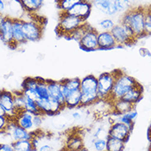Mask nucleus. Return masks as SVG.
<instances>
[{"label": "nucleus", "mask_w": 151, "mask_h": 151, "mask_svg": "<svg viewBox=\"0 0 151 151\" xmlns=\"http://www.w3.org/2000/svg\"><path fill=\"white\" fill-rule=\"evenodd\" d=\"M145 8L144 7L130 8L128 11L125 12L121 19V22L128 27L137 40L145 36Z\"/></svg>", "instance_id": "nucleus-1"}, {"label": "nucleus", "mask_w": 151, "mask_h": 151, "mask_svg": "<svg viewBox=\"0 0 151 151\" xmlns=\"http://www.w3.org/2000/svg\"><path fill=\"white\" fill-rule=\"evenodd\" d=\"M115 75L116 78L109 99L111 102L122 99L130 90L140 84L134 77L126 74L122 70H115Z\"/></svg>", "instance_id": "nucleus-2"}, {"label": "nucleus", "mask_w": 151, "mask_h": 151, "mask_svg": "<svg viewBox=\"0 0 151 151\" xmlns=\"http://www.w3.org/2000/svg\"><path fill=\"white\" fill-rule=\"evenodd\" d=\"M81 107H89L94 104L99 99L98 93L97 76L87 75L81 79Z\"/></svg>", "instance_id": "nucleus-3"}, {"label": "nucleus", "mask_w": 151, "mask_h": 151, "mask_svg": "<svg viewBox=\"0 0 151 151\" xmlns=\"http://www.w3.org/2000/svg\"><path fill=\"white\" fill-rule=\"evenodd\" d=\"M85 22L86 21L77 17L70 15L67 12H61L59 22L56 28L57 34L60 36L68 37V35Z\"/></svg>", "instance_id": "nucleus-4"}, {"label": "nucleus", "mask_w": 151, "mask_h": 151, "mask_svg": "<svg viewBox=\"0 0 151 151\" xmlns=\"http://www.w3.org/2000/svg\"><path fill=\"white\" fill-rule=\"evenodd\" d=\"M115 78H116L115 70H113L112 72H103L97 76L99 99L109 100Z\"/></svg>", "instance_id": "nucleus-5"}, {"label": "nucleus", "mask_w": 151, "mask_h": 151, "mask_svg": "<svg viewBox=\"0 0 151 151\" xmlns=\"http://www.w3.org/2000/svg\"><path fill=\"white\" fill-rule=\"evenodd\" d=\"M111 32L117 42V47L131 45L137 40L128 27L122 22L115 24Z\"/></svg>", "instance_id": "nucleus-6"}, {"label": "nucleus", "mask_w": 151, "mask_h": 151, "mask_svg": "<svg viewBox=\"0 0 151 151\" xmlns=\"http://www.w3.org/2000/svg\"><path fill=\"white\" fill-rule=\"evenodd\" d=\"M22 30L27 42H37L43 36L44 26L35 20L22 19Z\"/></svg>", "instance_id": "nucleus-7"}, {"label": "nucleus", "mask_w": 151, "mask_h": 151, "mask_svg": "<svg viewBox=\"0 0 151 151\" xmlns=\"http://www.w3.org/2000/svg\"><path fill=\"white\" fill-rule=\"evenodd\" d=\"M12 20L13 18L11 17L0 13V40L6 45L14 49L12 37Z\"/></svg>", "instance_id": "nucleus-8"}, {"label": "nucleus", "mask_w": 151, "mask_h": 151, "mask_svg": "<svg viewBox=\"0 0 151 151\" xmlns=\"http://www.w3.org/2000/svg\"><path fill=\"white\" fill-rule=\"evenodd\" d=\"M98 30L91 26L82 38L78 41L80 48L86 52L98 50Z\"/></svg>", "instance_id": "nucleus-9"}, {"label": "nucleus", "mask_w": 151, "mask_h": 151, "mask_svg": "<svg viewBox=\"0 0 151 151\" xmlns=\"http://www.w3.org/2000/svg\"><path fill=\"white\" fill-rule=\"evenodd\" d=\"M34 132H29L22 128L16 122L13 118H11L5 133L11 136L12 141H17L24 140H31L34 137Z\"/></svg>", "instance_id": "nucleus-10"}, {"label": "nucleus", "mask_w": 151, "mask_h": 151, "mask_svg": "<svg viewBox=\"0 0 151 151\" xmlns=\"http://www.w3.org/2000/svg\"><path fill=\"white\" fill-rule=\"evenodd\" d=\"M0 105L5 110L8 117L14 118L17 116V111L14 104V93L7 90L0 91Z\"/></svg>", "instance_id": "nucleus-11"}, {"label": "nucleus", "mask_w": 151, "mask_h": 151, "mask_svg": "<svg viewBox=\"0 0 151 151\" xmlns=\"http://www.w3.org/2000/svg\"><path fill=\"white\" fill-rule=\"evenodd\" d=\"M132 132V130L127 125L123 124L120 122H113L110 125L109 129V136L121 140L127 143L130 138Z\"/></svg>", "instance_id": "nucleus-12"}, {"label": "nucleus", "mask_w": 151, "mask_h": 151, "mask_svg": "<svg viewBox=\"0 0 151 151\" xmlns=\"http://www.w3.org/2000/svg\"><path fill=\"white\" fill-rule=\"evenodd\" d=\"M92 11V4L90 0H81L70 8L67 13L75 16L86 22Z\"/></svg>", "instance_id": "nucleus-13"}, {"label": "nucleus", "mask_w": 151, "mask_h": 151, "mask_svg": "<svg viewBox=\"0 0 151 151\" xmlns=\"http://www.w3.org/2000/svg\"><path fill=\"white\" fill-rule=\"evenodd\" d=\"M47 84L49 99L56 100L65 106V96L61 81L47 80Z\"/></svg>", "instance_id": "nucleus-14"}, {"label": "nucleus", "mask_w": 151, "mask_h": 151, "mask_svg": "<svg viewBox=\"0 0 151 151\" xmlns=\"http://www.w3.org/2000/svg\"><path fill=\"white\" fill-rule=\"evenodd\" d=\"M12 37H13V45L14 49L19 45L27 43L25 35L22 30V19L17 17H12Z\"/></svg>", "instance_id": "nucleus-15"}, {"label": "nucleus", "mask_w": 151, "mask_h": 151, "mask_svg": "<svg viewBox=\"0 0 151 151\" xmlns=\"http://www.w3.org/2000/svg\"><path fill=\"white\" fill-rule=\"evenodd\" d=\"M98 46L99 50H110L117 48V45L111 31H100L98 35Z\"/></svg>", "instance_id": "nucleus-16"}, {"label": "nucleus", "mask_w": 151, "mask_h": 151, "mask_svg": "<svg viewBox=\"0 0 151 151\" xmlns=\"http://www.w3.org/2000/svg\"><path fill=\"white\" fill-rule=\"evenodd\" d=\"M33 117H34L33 113L24 110L22 112L19 113L13 119L22 128L26 129L29 132H34L36 130L35 129L34 123H33Z\"/></svg>", "instance_id": "nucleus-17"}, {"label": "nucleus", "mask_w": 151, "mask_h": 151, "mask_svg": "<svg viewBox=\"0 0 151 151\" xmlns=\"http://www.w3.org/2000/svg\"><path fill=\"white\" fill-rule=\"evenodd\" d=\"M38 77H26L22 84V92L27 98L37 100V94L35 93V88L37 86Z\"/></svg>", "instance_id": "nucleus-18"}, {"label": "nucleus", "mask_w": 151, "mask_h": 151, "mask_svg": "<svg viewBox=\"0 0 151 151\" xmlns=\"http://www.w3.org/2000/svg\"><path fill=\"white\" fill-rule=\"evenodd\" d=\"M85 146L83 136L77 132H71L67 137L65 141L64 147L67 148L69 151H74L79 150Z\"/></svg>", "instance_id": "nucleus-19"}, {"label": "nucleus", "mask_w": 151, "mask_h": 151, "mask_svg": "<svg viewBox=\"0 0 151 151\" xmlns=\"http://www.w3.org/2000/svg\"><path fill=\"white\" fill-rule=\"evenodd\" d=\"M65 96V109H78L81 108V91H70L64 94Z\"/></svg>", "instance_id": "nucleus-20"}, {"label": "nucleus", "mask_w": 151, "mask_h": 151, "mask_svg": "<svg viewBox=\"0 0 151 151\" xmlns=\"http://www.w3.org/2000/svg\"><path fill=\"white\" fill-rule=\"evenodd\" d=\"M91 4L96 9L106 15L113 16L117 13L114 6V0H91Z\"/></svg>", "instance_id": "nucleus-21"}, {"label": "nucleus", "mask_w": 151, "mask_h": 151, "mask_svg": "<svg viewBox=\"0 0 151 151\" xmlns=\"http://www.w3.org/2000/svg\"><path fill=\"white\" fill-rule=\"evenodd\" d=\"M22 8L24 11H26L30 14H34L40 10L44 0H17Z\"/></svg>", "instance_id": "nucleus-22"}, {"label": "nucleus", "mask_w": 151, "mask_h": 151, "mask_svg": "<svg viewBox=\"0 0 151 151\" xmlns=\"http://www.w3.org/2000/svg\"><path fill=\"white\" fill-rule=\"evenodd\" d=\"M143 91V86L139 84L134 88H132V90H130L122 99L131 103L133 105H136V104H137L142 99Z\"/></svg>", "instance_id": "nucleus-23"}, {"label": "nucleus", "mask_w": 151, "mask_h": 151, "mask_svg": "<svg viewBox=\"0 0 151 151\" xmlns=\"http://www.w3.org/2000/svg\"><path fill=\"white\" fill-rule=\"evenodd\" d=\"M112 107H113V112L117 114H124L127 113L130 110L135 108V105H133L131 103L126 101L122 99H117L112 102Z\"/></svg>", "instance_id": "nucleus-24"}, {"label": "nucleus", "mask_w": 151, "mask_h": 151, "mask_svg": "<svg viewBox=\"0 0 151 151\" xmlns=\"http://www.w3.org/2000/svg\"><path fill=\"white\" fill-rule=\"evenodd\" d=\"M63 86V94H67L70 91L80 90L81 87V79L78 77L74 78H66L61 81Z\"/></svg>", "instance_id": "nucleus-25"}, {"label": "nucleus", "mask_w": 151, "mask_h": 151, "mask_svg": "<svg viewBox=\"0 0 151 151\" xmlns=\"http://www.w3.org/2000/svg\"><path fill=\"white\" fill-rule=\"evenodd\" d=\"M35 93L37 94L38 99L49 98L47 80L41 78V77H38L37 86L35 88Z\"/></svg>", "instance_id": "nucleus-26"}, {"label": "nucleus", "mask_w": 151, "mask_h": 151, "mask_svg": "<svg viewBox=\"0 0 151 151\" xmlns=\"http://www.w3.org/2000/svg\"><path fill=\"white\" fill-rule=\"evenodd\" d=\"M126 143L124 141L113 137L109 136L107 138V149L106 151H123Z\"/></svg>", "instance_id": "nucleus-27"}, {"label": "nucleus", "mask_w": 151, "mask_h": 151, "mask_svg": "<svg viewBox=\"0 0 151 151\" xmlns=\"http://www.w3.org/2000/svg\"><path fill=\"white\" fill-rule=\"evenodd\" d=\"M38 109L40 113L45 116H51V99H38L36 100Z\"/></svg>", "instance_id": "nucleus-28"}, {"label": "nucleus", "mask_w": 151, "mask_h": 151, "mask_svg": "<svg viewBox=\"0 0 151 151\" xmlns=\"http://www.w3.org/2000/svg\"><path fill=\"white\" fill-rule=\"evenodd\" d=\"M90 27H91V25L86 22L81 26H80L78 28H76L75 30H73L71 34L68 35L67 38L69 40H76L78 42L82 38L85 33L86 32V30L90 28Z\"/></svg>", "instance_id": "nucleus-29"}, {"label": "nucleus", "mask_w": 151, "mask_h": 151, "mask_svg": "<svg viewBox=\"0 0 151 151\" xmlns=\"http://www.w3.org/2000/svg\"><path fill=\"white\" fill-rule=\"evenodd\" d=\"M12 145L14 151H35L31 140H24L12 141Z\"/></svg>", "instance_id": "nucleus-30"}, {"label": "nucleus", "mask_w": 151, "mask_h": 151, "mask_svg": "<svg viewBox=\"0 0 151 151\" xmlns=\"http://www.w3.org/2000/svg\"><path fill=\"white\" fill-rule=\"evenodd\" d=\"M14 93V104L17 111V115L25 110V95L22 91H15Z\"/></svg>", "instance_id": "nucleus-31"}, {"label": "nucleus", "mask_w": 151, "mask_h": 151, "mask_svg": "<svg viewBox=\"0 0 151 151\" xmlns=\"http://www.w3.org/2000/svg\"><path fill=\"white\" fill-rule=\"evenodd\" d=\"M87 149L90 151H106L107 139H94L91 137V145Z\"/></svg>", "instance_id": "nucleus-32"}, {"label": "nucleus", "mask_w": 151, "mask_h": 151, "mask_svg": "<svg viewBox=\"0 0 151 151\" xmlns=\"http://www.w3.org/2000/svg\"><path fill=\"white\" fill-rule=\"evenodd\" d=\"M79 1L81 0H56L57 7L61 12H67Z\"/></svg>", "instance_id": "nucleus-33"}, {"label": "nucleus", "mask_w": 151, "mask_h": 151, "mask_svg": "<svg viewBox=\"0 0 151 151\" xmlns=\"http://www.w3.org/2000/svg\"><path fill=\"white\" fill-rule=\"evenodd\" d=\"M109 127L106 128L104 126H99L96 127L92 133V138L94 139H107L109 137Z\"/></svg>", "instance_id": "nucleus-34"}, {"label": "nucleus", "mask_w": 151, "mask_h": 151, "mask_svg": "<svg viewBox=\"0 0 151 151\" xmlns=\"http://www.w3.org/2000/svg\"><path fill=\"white\" fill-rule=\"evenodd\" d=\"M145 35L151 36V6L145 8Z\"/></svg>", "instance_id": "nucleus-35"}, {"label": "nucleus", "mask_w": 151, "mask_h": 151, "mask_svg": "<svg viewBox=\"0 0 151 151\" xmlns=\"http://www.w3.org/2000/svg\"><path fill=\"white\" fill-rule=\"evenodd\" d=\"M114 6L117 13L122 12H126L130 9L131 2L130 0H114Z\"/></svg>", "instance_id": "nucleus-36"}, {"label": "nucleus", "mask_w": 151, "mask_h": 151, "mask_svg": "<svg viewBox=\"0 0 151 151\" xmlns=\"http://www.w3.org/2000/svg\"><path fill=\"white\" fill-rule=\"evenodd\" d=\"M25 111H27L33 114L40 113L37 104H36V101L25 96Z\"/></svg>", "instance_id": "nucleus-37"}, {"label": "nucleus", "mask_w": 151, "mask_h": 151, "mask_svg": "<svg viewBox=\"0 0 151 151\" xmlns=\"http://www.w3.org/2000/svg\"><path fill=\"white\" fill-rule=\"evenodd\" d=\"M98 25L102 31H111L115 26V23L111 18H104L99 22Z\"/></svg>", "instance_id": "nucleus-38"}, {"label": "nucleus", "mask_w": 151, "mask_h": 151, "mask_svg": "<svg viewBox=\"0 0 151 151\" xmlns=\"http://www.w3.org/2000/svg\"><path fill=\"white\" fill-rule=\"evenodd\" d=\"M11 117H9L8 116H0V134L6 132Z\"/></svg>", "instance_id": "nucleus-39"}, {"label": "nucleus", "mask_w": 151, "mask_h": 151, "mask_svg": "<svg viewBox=\"0 0 151 151\" xmlns=\"http://www.w3.org/2000/svg\"><path fill=\"white\" fill-rule=\"evenodd\" d=\"M43 120H44V115H42L41 113H36L34 114L33 117V123H34L35 129L37 131L40 130L43 124Z\"/></svg>", "instance_id": "nucleus-40"}, {"label": "nucleus", "mask_w": 151, "mask_h": 151, "mask_svg": "<svg viewBox=\"0 0 151 151\" xmlns=\"http://www.w3.org/2000/svg\"><path fill=\"white\" fill-rule=\"evenodd\" d=\"M0 151H14L12 143H0Z\"/></svg>", "instance_id": "nucleus-41"}, {"label": "nucleus", "mask_w": 151, "mask_h": 151, "mask_svg": "<svg viewBox=\"0 0 151 151\" xmlns=\"http://www.w3.org/2000/svg\"><path fill=\"white\" fill-rule=\"evenodd\" d=\"M35 151H53V147L49 144H43Z\"/></svg>", "instance_id": "nucleus-42"}, {"label": "nucleus", "mask_w": 151, "mask_h": 151, "mask_svg": "<svg viewBox=\"0 0 151 151\" xmlns=\"http://www.w3.org/2000/svg\"><path fill=\"white\" fill-rule=\"evenodd\" d=\"M139 53H140V56L142 57H148V58H151V52L146 48H140L139 49Z\"/></svg>", "instance_id": "nucleus-43"}, {"label": "nucleus", "mask_w": 151, "mask_h": 151, "mask_svg": "<svg viewBox=\"0 0 151 151\" xmlns=\"http://www.w3.org/2000/svg\"><path fill=\"white\" fill-rule=\"evenodd\" d=\"M72 117L76 121H79L82 117V113H81L79 110H75L74 112H72Z\"/></svg>", "instance_id": "nucleus-44"}, {"label": "nucleus", "mask_w": 151, "mask_h": 151, "mask_svg": "<svg viewBox=\"0 0 151 151\" xmlns=\"http://www.w3.org/2000/svg\"><path fill=\"white\" fill-rule=\"evenodd\" d=\"M6 8V3L4 0H0V13H3Z\"/></svg>", "instance_id": "nucleus-45"}, {"label": "nucleus", "mask_w": 151, "mask_h": 151, "mask_svg": "<svg viewBox=\"0 0 151 151\" xmlns=\"http://www.w3.org/2000/svg\"><path fill=\"white\" fill-rule=\"evenodd\" d=\"M0 116H8L6 112H5V110L3 109V107L1 105H0Z\"/></svg>", "instance_id": "nucleus-46"}, {"label": "nucleus", "mask_w": 151, "mask_h": 151, "mask_svg": "<svg viewBox=\"0 0 151 151\" xmlns=\"http://www.w3.org/2000/svg\"><path fill=\"white\" fill-rule=\"evenodd\" d=\"M74 151H90V150L84 146V147L81 148V149H79V150H74Z\"/></svg>", "instance_id": "nucleus-47"}, {"label": "nucleus", "mask_w": 151, "mask_h": 151, "mask_svg": "<svg viewBox=\"0 0 151 151\" xmlns=\"http://www.w3.org/2000/svg\"><path fill=\"white\" fill-rule=\"evenodd\" d=\"M148 139L150 141L151 143V132H148Z\"/></svg>", "instance_id": "nucleus-48"}, {"label": "nucleus", "mask_w": 151, "mask_h": 151, "mask_svg": "<svg viewBox=\"0 0 151 151\" xmlns=\"http://www.w3.org/2000/svg\"><path fill=\"white\" fill-rule=\"evenodd\" d=\"M58 151H69V150H68L67 148L63 147V148H61L60 150H58Z\"/></svg>", "instance_id": "nucleus-49"}, {"label": "nucleus", "mask_w": 151, "mask_h": 151, "mask_svg": "<svg viewBox=\"0 0 151 151\" xmlns=\"http://www.w3.org/2000/svg\"><path fill=\"white\" fill-rule=\"evenodd\" d=\"M148 132H151V121H150V127H149V130Z\"/></svg>", "instance_id": "nucleus-50"}, {"label": "nucleus", "mask_w": 151, "mask_h": 151, "mask_svg": "<svg viewBox=\"0 0 151 151\" xmlns=\"http://www.w3.org/2000/svg\"><path fill=\"white\" fill-rule=\"evenodd\" d=\"M149 151H151V143H150V150Z\"/></svg>", "instance_id": "nucleus-51"}, {"label": "nucleus", "mask_w": 151, "mask_h": 151, "mask_svg": "<svg viewBox=\"0 0 151 151\" xmlns=\"http://www.w3.org/2000/svg\"><path fill=\"white\" fill-rule=\"evenodd\" d=\"M90 1H91V0H90Z\"/></svg>", "instance_id": "nucleus-52"}]
</instances>
